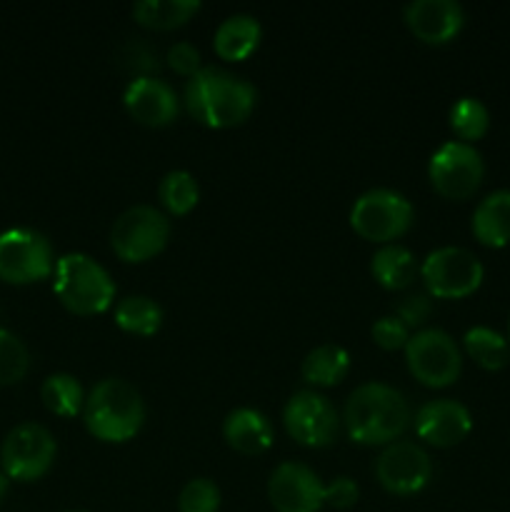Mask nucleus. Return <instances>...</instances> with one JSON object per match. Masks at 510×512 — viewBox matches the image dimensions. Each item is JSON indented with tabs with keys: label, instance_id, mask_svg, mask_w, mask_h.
Here are the masks:
<instances>
[{
	"label": "nucleus",
	"instance_id": "1",
	"mask_svg": "<svg viewBox=\"0 0 510 512\" xmlns=\"http://www.w3.org/2000/svg\"><path fill=\"white\" fill-rule=\"evenodd\" d=\"M258 103V90L250 80L225 68H200L185 83V108L208 128H235L245 123Z\"/></svg>",
	"mask_w": 510,
	"mask_h": 512
},
{
	"label": "nucleus",
	"instance_id": "2",
	"mask_svg": "<svg viewBox=\"0 0 510 512\" xmlns=\"http://www.w3.org/2000/svg\"><path fill=\"white\" fill-rule=\"evenodd\" d=\"M410 420L408 400L388 383H363L345 400V430L360 445L395 443L408 430Z\"/></svg>",
	"mask_w": 510,
	"mask_h": 512
},
{
	"label": "nucleus",
	"instance_id": "3",
	"mask_svg": "<svg viewBox=\"0 0 510 512\" xmlns=\"http://www.w3.org/2000/svg\"><path fill=\"white\" fill-rule=\"evenodd\" d=\"M83 420L88 433L103 443H125L143 428L145 403L128 380L105 378L85 395Z\"/></svg>",
	"mask_w": 510,
	"mask_h": 512
},
{
	"label": "nucleus",
	"instance_id": "4",
	"mask_svg": "<svg viewBox=\"0 0 510 512\" xmlns=\"http://www.w3.org/2000/svg\"><path fill=\"white\" fill-rule=\"evenodd\" d=\"M53 288L60 303L75 315H100L115 300L110 273L85 253H68L55 263Z\"/></svg>",
	"mask_w": 510,
	"mask_h": 512
},
{
	"label": "nucleus",
	"instance_id": "5",
	"mask_svg": "<svg viewBox=\"0 0 510 512\" xmlns=\"http://www.w3.org/2000/svg\"><path fill=\"white\" fill-rule=\"evenodd\" d=\"M413 225V205L403 193L373 188L360 195L350 208V228L370 243H393Z\"/></svg>",
	"mask_w": 510,
	"mask_h": 512
},
{
	"label": "nucleus",
	"instance_id": "6",
	"mask_svg": "<svg viewBox=\"0 0 510 512\" xmlns=\"http://www.w3.org/2000/svg\"><path fill=\"white\" fill-rule=\"evenodd\" d=\"M170 238V220L155 205H133L115 218L110 245L125 263H145L163 253Z\"/></svg>",
	"mask_w": 510,
	"mask_h": 512
},
{
	"label": "nucleus",
	"instance_id": "7",
	"mask_svg": "<svg viewBox=\"0 0 510 512\" xmlns=\"http://www.w3.org/2000/svg\"><path fill=\"white\" fill-rule=\"evenodd\" d=\"M483 263L470 250L445 245L423 260L420 278L430 298L460 300L473 295L483 283Z\"/></svg>",
	"mask_w": 510,
	"mask_h": 512
},
{
	"label": "nucleus",
	"instance_id": "8",
	"mask_svg": "<svg viewBox=\"0 0 510 512\" xmlns=\"http://www.w3.org/2000/svg\"><path fill=\"white\" fill-rule=\"evenodd\" d=\"M55 273L53 248L38 230L10 228L0 233V280L28 285Z\"/></svg>",
	"mask_w": 510,
	"mask_h": 512
},
{
	"label": "nucleus",
	"instance_id": "9",
	"mask_svg": "<svg viewBox=\"0 0 510 512\" xmlns=\"http://www.w3.org/2000/svg\"><path fill=\"white\" fill-rule=\"evenodd\" d=\"M405 360L415 380L428 388H448L463 370L458 345L440 328H423L410 335L405 345Z\"/></svg>",
	"mask_w": 510,
	"mask_h": 512
},
{
	"label": "nucleus",
	"instance_id": "10",
	"mask_svg": "<svg viewBox=\"0 0 510 512\" xmlns=\"http://www.w3.org/2000/svg\"><path fill=\"white\" fill-rule=\"evenodd\" d=\"M55 453H58V445L45 425L20 423L5 435L0 463L10 480L33 483L48 473L50 465L55 463Z\"/></svg>",
	"mask_w": 510,
	"mask_h": 512
},
{
	"label": "nucleus",
	"instance_id": "11",
	"mask_svg": "<svg viewBox=\"0 0 510 512\" xmlns=\"http://www.w3.org/2000/svg\"><path fill=\"white\" fill-rule=\"evenodd\" d=\"M485 175L483 155L470 143L450 140L443 143L428 163V178L433 188L448 200H465L480 188Z\"/></svg>",
	"mask_w": 510,
	"mask_h": 512
},
{
	"label": "nucleus",
	"instance_id": "12",
	"mask_svg": "<svg viewBox=\"0 0 510 512\" xmlns=\"http://www.w3.org/2000/svg\"><path fill=\"white\" fill-rule=\"evenodd\" d=\"M283 425L293 440L308 448H325L338 435V410L315 390H300L290 395L283 408Z\"/></svg>",
	"mask_w": 510,
	"mask_h": 512
},
{
	"label": "nucleus",
	"instance_id": "13",
	"mask_svg": "<svg viewBox=\"0 0 510 512\" xmlns=\"http://www.w3.org/2000/svg\"><path fill=\"white\" fill-rule=\"evenodd\" d=\"M375 475L388 493L415 495L433 478V463L418 443L395 440L375 460Z\"/></svg>",
	"mask_w": 510,
	"mask_h": 512
},
{
	"label": "nucleus",
	"instance_id": "14",
	"mask_svg": "<svg viewBox=\"0 0 510 512\" xmlns=\"http://www.w3.org/2000/svg\"><path fill=\"white\" fill-rule=\"evenodd\" d=\"M275 512H318L325 505V485L303 463H280L268 480Z\"/></svg>",
	"mask_w": 510,
	"mask_h": 512
},
{
	"label": "nucleus",
	"instance_id": "15",
	"mask_svg": "<svg viewBox=\"0 0 510 512\" xmlns=\"http://www.w3.org/2000/svg\"><path fill=\"white\" fill-rule=\"evenodd\" d=\"M470 428H473L470 410L458 400H430L415 413V433L435 448H453V445L463 443Z\"/></svg>",
	"mask_w": 510,
	"mask_h": 512
},
{
	"label": "nucleus",
	"instance_id": "16",
	"mask_svg": "<svg viewBox=\"0 0 510 512\" xmlns=\"http://www.w3.org/2000/svg\"><path fill=\"white\" fill-rule=\"evenodd\" d=\"M405 25L428 45L450 43L463 30L465 13L455 0H413L403 10Z\"/></svg>",
	"mask_w": 510,
	"mask_h": 512
},
{
	"label": "nucleus",
	"instance_id": "17",
	"mask_svg": "<svg viewBox=\"0 0 510 512\" xmlns=\"http://www.w3.org/2000/svg\"><path fill=\"white\" fill-rule=\"evenodd\" d=\"M123 103L138 123L150 125V128L170 125L180 108L175 90L155 75H138L130 80L123 93Z\"/></svg>",
	"mask_w": 510,
	"mask_h": 512
},
{
	"label": "nucleus",
	"instance_id": "18",
	"mask_svg": "<svg viewBox=\"0 0 510 512\" xmlns=\"http://www.w3.org/2000/svg\"><path fill=\"white\" fill-rule=\"evenodd\" d=\"M223 438L235 453L260 455L273 445V425L260 410L235 408L223 420Z\"/></svg>",
	"mask_w": 510,
	"mask_h": 512
},
{
	"label": "nucleus",
	"instance_id": "19",
	"mask_svg": "<svg viewBox=\"0 0 510 512\" xmlns=\"http://www.w3.org/2000/svg\"><path fill=\"white\" fill-rule=\"evenodd\" d=\"M260 35H263V28H260L258 18H253V15L248 13H235L228 15V18L215 28L213 48L215 53H218V58L238 63V60H245L255 48H258Z\"/></svg>",
	"mask_w": 510,
	"mask_h": 512
},
{
	"label": "nucleus",
	"instance_id": "20",
	"mask_svg": "<svg viewBox=\"0 0 510 512\" xmlns=\"http://www.w3.org/2000/svg\"><path fill=\"white\" fill-rule=\"evenodd\" d=\"M473 235L488 248L510 243V190H495L473 213Z\"/></svg>",
	"mask_w": 510,
	"mask_h": 512
},
{
	"label": "nucleus",
	"instance_id": "21",
	"mask_svg": "<svg viewBox=\"0 0 510 512\" xmlns=\"http://www.w3.org/2000/svg\"><path fill=\"white\" fill-rule=\"evenodd\" d=\"M370 273L385 290H405L418 275L415 255L398 243H388L370 258Z\"/></svg>",
	"mask_w": 510,
	"mask_h": 512
},
{
	"label": "nucleus",
	"instance_id": "22",
	"mask_svg": "<svg viewBox=\"0 0 510 512\" xmlns=\"http://www.w3.org/2000/svg\"><path fill=\"white\" fill-rule=\"evenodd\" d=\"M350 370V355L348 350L340 345L325 343L318 348L310 350L303 360V373L305 383L315 385V388H333V385L343 383L345 375Z\"/></svg>",
	"mask_w": 510,
	"mask_h": 512
},
{
	"label": "nucleus",
	"instance_id": "23",
	"mask_svg": "<svg viewBox=\"0 0 510 512\" xmlns=\"http://www.w3.org/2000/svg\"><path fill=\"white\" fill-rule=\"evenodd\" d=\"M198 10V0H140L133 5V18L145 28L170 30L188 23Z\"/></svg>",
	"mask_w": 510,
	"mask_h": 512
},
{
	"label": "nucleus",
	"instance_id": "24",
	"mask_svg": "<svg viewBox=\"0 0 510 512\" xmlns=\"http://www.w3.org/2000/svg\"><path fill=\"white\" fill-rule=\"evenodd\" d=\"M115 325L133 335H155L163 325V308L148 295H128L115 305Z\"/></svg>",
	"mask_w": 510,
	"mask_h": 512
},
{
	"label": "nucleus",
	"instance_id": "25",
	"mask_svg": "<svg viewBox=\"0 0 510 512\" xmlns=\"http://www.w3.org/2000/svg\"><path fill=\"white\" fill-rule=\"evenodd\" d=\"M40 400L50 413L60 415V418H75L83 410L85 393L78 378L68 373H55L40 385Z\"/></svg>",
	"mask_w": 510,
	"mask_h": 512
},
{
	"label": "nucleus",
	"instance_id": "26",
	"mask_svg": "<svg viewBox=\"0 0 510 512\" xmlns=\"http://www.w3.org/2000/svg\"><path fill=\"white\" fill-rule=\"evenodd\" d=\"M465 350H468L470 358L485 370H500L508 365L510 360V348H508V340L493 328H470L463 338Z\"/></svg>",
	"mask_w": 510,
	"mask_h": 512
},
{
	"label": "nucleus",
	"instance_id": "27",
	"mask_svg": "<svg viewBox=\"0 0 510 512\" xmlns=\"http://www.w3.org/2000/svg\"><path fill=\"white\" fill-rule=\"evenodd\" d=\"M158 200L168 213L188 215L200 200L198 180L188 170H170L158 185Z\"/></svg>",
	"mask_w": 510,
	"mask_h": 512
},
{
	"label": "nucleus",
	"instance_id": "28",
	"mask_svg": "<svg viewBox=\"0 0 510 512\" xmlns=\"http://www.w3.org/2000/svg\"><path fill=\"white\" fill-rule=\"evenodd\" d=\"M490 115L488 108L480 103L478 98H460L455 100L450 108V128L460 138V143H470V140H480L488 133Z\"/></svg>",
	"mask_w": 510,
	"mask_h": 512
},
{
	"label": "nucleus",
	"instance_id": "29",
	"mask_svg": "<svg viewBox=\"0 0 510 512\" xmlns=\"http://www.w3.org/2000/svg\"><path fill=\"white\" fill-rule=\"evenodd\" d=\"M30 368V353L23 340L0 328V385H15Z\"/></svg>",
	"mask_w": 510,
	"mask_h": 512
},
{
	"label": "nucleus",
	"instance_id": "30",
	"mask_svg": "<svg viewBox=\"0 0 510 512\" xmlns=\"http://www.w3.org/2000/svg\"><path fill=\"white\" fill-rule=\"evenodd\" d=\"M220 508V490L213 480L195 478L185 483L180 490L178 510L180 512H218Z\"/></svg>",
	"mask_w": 510,
	"mask_h": 512
},
{
	"label": "nucleus",
	"instance_id": "31",
	"mask_svg": "<svg viewBox=\"0 0 510 512\" xmlns=\"http://www.w3.org/2000/svg\"><path fill=\"white\" fill-rule=\"evenodd\" d=\"M370 335H373V340H375V345H378V348L400 350V348H405V345H408L410 328L403 323V320L398 318V315H385V318L375 320Z\"/></svg>",
	"mask_w": 510,
	"mask_h": 512
},
{
	"label": "nucleus",
	"instance_id": "32",
	"mask_svg": "<svg viewBox=\"0 0 510 512\" xmlns=\"http://www.w3.org/2000/svg\"><path fill=\"white\" fill-rule=\"evenodd\" d=\"M430 313H433V303H430V295L425 293L405 295V298L395 305V315H398L408 328H418V325H423L425 320L430 318Z\"/></svg>",
	"mask_w": 510,
	"mask_h": 512
},
{
	"label": "nucleus",
	"instance_id": "33",
	"mask_svg": "<svg viewBox=\"0 0 510 512\" xmlns=\"http://www.w3.org/2000/svg\"><path fill=\"white\" fill-rule=\"evenodd\" d=\"M168 65L178 75L193 78V75L200 70V50L195 48L193 43H185V40H180V43L170 45Z\"/></svg>",
	"mask_w": 510,
	"mask_h": 512
},
{
	"label": "nucleus",
	"instance_id": "34",
	"mask_svg": "<svg viewBox=\"0 0 510 512\" xmlns=\"http://www.w3.org/2000/svg\"><path fill=\"white\" fill-rule=\"evenodd\" d=\"M358 498H360L358 485H355V480L345 478V475L325 485V505H330V508L335 510L353 508V505L358 503Z\"/></svg>",
	"mask_w": 510,
	"mask_h": 512
},
{
	"label": "nucleus",
	"instance_id": "35",
	"mask_svg": "<svg viewBox=\"0 0 510 512\" xmlns=\"http://www.w3.org/2000/svg\"><path fill=\"white\" fill-rule=\"evenodd\" d=\"M8 485H10V478L0 470V503H3V498L8 495Z\"/></svg>",
	"mask_w": 510,
	"mask_h": 512
},
{
	"label": "nucleus",
	"instance_id": "36",
	"mask_svg": "<svg viewBox=\"0 0 510 512\" xmlns=\"http://www.w3.org/2000/svg\"><path fill=\"white\" fill-rule=\"evenodd\" d=\"M508 338H510V320H508Z\"/></svg>",
	"mask_w": 510,
	"mask_h": 512
}]
</instances>
